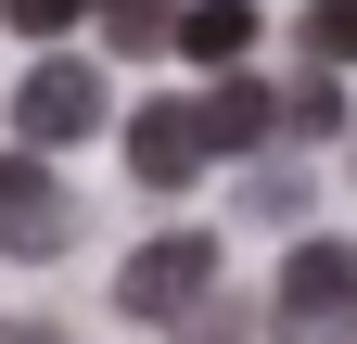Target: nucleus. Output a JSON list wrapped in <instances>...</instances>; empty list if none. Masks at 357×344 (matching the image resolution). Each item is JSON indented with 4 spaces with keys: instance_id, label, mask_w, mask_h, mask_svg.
<instances>
[{
    "instance_id": "f257e3e1",
    "label": "nucleus",
    "mask_w": 357,
    "mask_h": 344,
    "mask_svg": "<svg viewBox=\"0 0 357 344\" xmlns=\"http://www.w3.org/2000/svg\"><path fill=\"white\" fill-rule=\"evenodd\" d=\"M204 293H217V230H153V242L115 268V306L141 319V331H178Z\"/></svg>"
},
{
    "instance_id": "f03ea898",
    "label": "nucleus",
    "mask_w": 357,
    "mask_h": 344,
    "mask_svg": "<svg viewBox=\"0 0 357 344\" xmlns=\"http://www.w3.org/2000/svg\"><path fill=\"white\" fill-rule=\"evenodd\" d=\"M268 319L306 344H357V242H294L268 281Z\"/></svg>"
},
{
    "instance_id": "7ed1b4c3",
    "label": "nucleus",
    "mask_w": 357,
    "mask_h": 344,
    "mask_svg": "<svg viewBox=\"0 0 357 344\" xmlns=\"http://www.w3.org/2000/svg\"><path fill=\"white\" fill-rule=\"evenodd\" d=\"M64 242H77V204H64V179H52V153H38V141H13V153H0V255L52 268Z\"/></svg>"
},
{
    "instance_id": "20e7f679",
    "label": "nucleus",
    "mask_w": 357,
    "mask_h": 344,
    "mask_svg": "<svg viewBox=\"0 0 357 344\" xmlns=\"http://www.w3.org/2000/svg\"><path fill=\"white\" fill-rule=\"evenodd\" d=\"M102 115H115V102H102V77H89L77 52H38V64H26V90H13V141H38V153H77Z\"/></svg>"
},
{
    "instance_id": "39448f33",
    "label": "nucleus",
    "mask_w": 357,
    "mask_h": 344,
    "mask_svg": "<svg viewBox=\"0 0 357 344\" xmlns=\"http://www.w3.org/2000/svg\"><path fill=\"white\" fill-rule=\"evenodd\" d=\"M204 166V115L192 102H128V179L141 191H178Z\"/></svg>"
},
{
    "instance_id": "423d86ee",
    "label": "nucleus",
    "mask_w": 357,
    "mask_h": 344,
    "mask_svg": "<svg viewBox=\"0 0 357 344\" xmlns=\"http://www.w3.org/2000/svg\"><path fill=\"white\" fill-rule=\"evenodd\" d=\"M192 115H204V153H255L268 127H281V90H255V77H230V64H217V90H204Z\"/></svg>"
},
{
    "instance_id": "0eeeda50",
    "label": "nucleus",
    "mask_w": 357,
    "mask_h": 344,
    "mask_svg": "<svg viewBox=\"0 0 357 344\" xmlns=\"http://www.w3.org/2000/svg\"><path fill=\"white\" fill-rule=\"evenodd\" d=\"M178 52H192V64H243L255 52V0H178Z\"/></svg>"
},
{
    "instance_id": "6e6552de",
    "label": "nucleus",
    "mask_w": 357,
    "mask_h": 344,
    "mask_svg": "<svg viewBox=\"0 0 357 344\" xmlns=\"http://www.w3.org/2000/svg\"><path fill=\"white\" fill-rule=\"evenodd\" d=\"M89 13H102V38H115V52H166L178 0H89Z\"/></svg>"
},
{
    "instance_id": "1a4fd4ad",
    "label": "nucleus",
    "mask_w": 357,
    "mask_h": 344,
    "mask_svg": "<svg viewBox=\"0 0 357 344\" xmlns=\"http://www.w3.org/2000/svg\"><path fill=\"white\" fill-rule=\"evenodd\" d=\"M281 127H294V141H332V127H344V90H332V64L306 77V90H281Z\"/></svg>"
},
{
    "instance_id": "9d476101",
    "label": "nucleus",
    "mask_w": 357,
    "mask_h": 344,
    "mask_svg": "<svg viewBox=\"0 0 357 344\" xmlns=\"http://www.w3.org/2000/svg\"><path fill=\"white\" fill-rule=\"evenodd\" d=\"M306 52H319V64H357V0H319V13H306Z\"/></svg>"
},
{
    "instance_id": "9b49d317",
    "label": "nucleus",
    "mask_w": 357,
    "mask_h": 344,
    "mask_svg": "<svg viewBox=\"0 0 357 344\" xmlns=\"http://www.w3.org/2000/svg\"><path fill=\"white\" fill-rule=\"evenodd\" d=\"M13 13V38H64V26H89V0H0Z\"/></svg>"
}]
</instances>
